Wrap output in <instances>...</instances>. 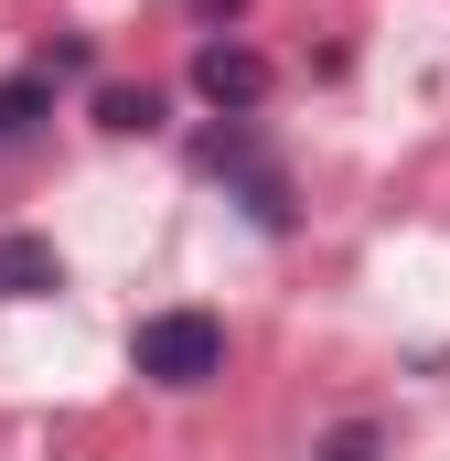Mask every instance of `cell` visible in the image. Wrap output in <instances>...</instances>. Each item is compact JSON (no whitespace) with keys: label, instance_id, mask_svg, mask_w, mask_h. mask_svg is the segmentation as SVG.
<instances>
[{"label":"cell","instance_id":"obj_1","mask_svg":"<svg viewBox=\"0 0 450 461\" xmlns=\"http://www.w3.org/2000/svg\"><path fill=\"white\" fill-rule=\"evenodd\" d=\"M129 365L150 375V386H172V397H194V386H215L225 375V322L215 312H150V322H129Z\"/></svg>","mask_w":450,"mask_h":461},{"label":"cell","instance_id":"obj_2","mask_svg":"<svg viewBox=\"0 0 450 461\" xmlns=\"http://www.w3.org/2000/svg\"><path fill=\"white\" fill-rule=\"evenodd\" d=\"M204 172H215V183H236V194H247V215H257L268 236H290V226H301V204H290V172L268 161L257 118H215V129H204Z\"/></svg>","mask_w":450,"mask_h":461},{"label":"cell","instance_id":"obj_3","mask_svg":"<svg viewBox=\"0 0 450 461\" xmlns=\"http://www.w3.org/2000/svg\"><path fill=\"white\" fill-rule=\"evenodd\" d=\"M194 97H204L215 118H257V108H268V54L204 32V43H194Z\"/></svg>","mask_w":450,"mask_h":461},{"label":"cell","instance_id":"obj_4","mask_svg":"<svg viewBox=\"0 0 450 461\" xmlns=\"http://www.w3.org/2000/svg\"><path fill=\"white\" fill-rule=\"evenodd\" d=\"M65 290V247L54 236H0V301H54Z\"/></svg>","mask_w":450,"mask_h":461},{"label":"cell","instance_id":"obj_5","mask_svg":"<svg viewBox=\"0 0 450 461\" xmlns=\"http://www.w3.org/2000/svg\"><path fill=\"white\" fill-rule=\"evenodd\" d=\"M43 118H54V76H43V65L0 76V150H22V140H32Z\"/></svg>","mask_w":450,"mask_h":461},{"label":"cell","instance_id":"obj_6","mask_svg":"<svg viewBox=\"0 0 450 461\" xmlns=\"http://www.w3.org/2000/svg\"><path fill=\"white\" fill-rule=\"evenodd\" d=\"M97 129H118V140L129 129H161V97L150 86H97Z\"/></svg>","mask_w":450,"mask_h":461},{"label":"cell","instance_id":"obj_7","mask_svg":"<svg viewBox=\"0 0 450 461\" xmlns=\"http://www.w3.org/2000/svg\"><path fill=\"white\" fill-rule=\"evenodd\" d=\"M311 461H386V429H375V419H343V429H333Z\"/></svg>","mask_w":450,"mask_h":461}]
</instances>
